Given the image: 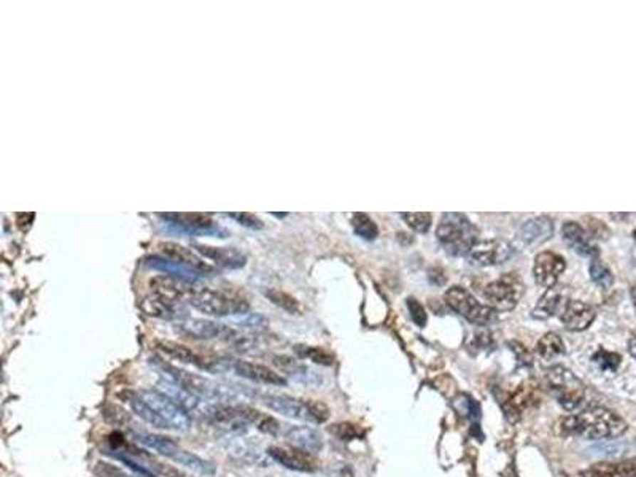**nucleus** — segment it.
<instances>
[{
    "label": "nucleus",
    "instance_id": "nucleus-10",
    "mask_svg": "<svg viewBox=\"0 0 636 477\" xmlns=\"http://www.w3.org/2000/svg\"><path fill=\"white\" fill-rule=\"evenodd\" d=\"M137 394L142 398L143 403H147L153 411L158 414V417L166 424L167 429H175V431H189L193 420L189 415L183 411L180 406H177L172 399L160 390H137Z\"/></svg>",
    "mask_w": 636,
    "mask_h": 477
},
{
    "label": "nucleus",
    "instance_id": "nucleus-20",
    "mask_svg": "<svg viewBox=\"0 0 636 477\" xmlns=\"http://www.w3.org/2000/svg\"><path fill=\"white\" fill-rule=\"evenodd\" d=\"M562 323L570 331H584L589 328L595 320V310L589 304L583 301H566L562 310Z\"/></svg>",
    "mask_w": 636,
    "mask_h": 477
},
{
    "label": "nucleus",
    "instance_id": "nucleus-17",
    "mask_svg": "<svg viewBox=\"0 0 636 477\" xmlns=\"http://www.w3.org/2000/svg\"><path fill=\"white\" fill-rule=\"evenodd\" d=\"M280 436L288 442L291 447H296L299 451L318 454L323 449V438L312 426H296V425H283Z\"/></svg>",
    "mask_w": 636,
    "mask_h": 477
},
{
    "label": "nucleus",
    "instance_id": "nucleus-25",
    "mask_svg": "<svg viewBox=\"0 0 636 477\" xmlns=\"http://www.w3.org/2000/svg\"><path fill=\"white\" fill-rule=\"evenodd\" d=\"M273 365H276L280 371H282L286 377L298 382L301 385H320V374L313 372L309 367L298 363L296 360H291L290 357H276L273 358Z\"/></svg>",
    "mask_w": 636,
    "mask_h": 477
},
{
    "label": "nucleus",
    "instance_id": "nucleus-43",
    "mask_svg": "<svg viewBox=\"0 0 636 477\" xmlns=\"http://www.w3.org/2000/svg\"><path fill=\"white\" fill-rule=\"evenodd\" d=\"M585 220H587L585 233L590 237H605L603 233L608 234V229L600 221L595 220V218H585Z\"/></svg>",
    "mask_w": 636,
    "mask_h": 477
},
{
    "label": "nucleus",
    "instance_id": "nucleus-8",
    "mask_svg": "<svg viewBox=\"0 0 636 477\" xmlns=\"http://www.w3.org/2000/svg\"><path fill=\"white\" fill-rule=\"evenodd\" d=\"M547 380L558 404L565 411L574 412L584 404L585 387L571 371L563 366H553L547 371Z\"/></svg>",
    "mask_w": 636,
    "mask_h": 477
},
{
    "label": "nucleus",
    "instance_id": "nucleus-9",
    "mask_svg": "<svg viewBox=\"0 0 636 477\" xmlns=\"http://www.w3.org/2000/svg\"><path fill=\"white\" fill-rule=\"evenodd\" d=\"M446 303L458 315L464 317L473 325L485 326L491 325L498 320V313L495 309L479 303L468 290L462 288V286H452V288L447 290Z\"/></svg>",
    "mask_w": 636,
    "mask_h": 477
},
{
    "label": "nucleus",
    "instance_id": "nucleus-37",
    "mask_svg": "<svg viewBox=\"0 0 636 477\" xmlns=\"http://www.w3.org/2000/svg\"><path fill=\"white\" fill-rule=\"evenodd\" d=\"M104 417L107 421H110L112 425L116 426L127 425L129 421H131V415H129V412L115 404H108L104 407Z\"/></svg>",
    "mask_w": 636,
    "mask_h": 477
},
{
    "label": "nucleus",
    "instance_id": "nucleus-31",
    "mask_svg": "<svg viewBox=\"0 0 636 477\" xmlns=\"http://www.w3.org/2000/svg\"><path fill=\"white\" fill-rule=\"evenodd\" d=\"M536 350L544 360H552L565 353V344L557 332H547L539 339Z\"/></svg>",
    "mask_w": 636,
    "mask_h": 477
},
{
    "label": "nucleus",
    "instance_id": "nucleus-11",
    "mask_svg": "<svg viewBox=\"0 0 636 477\" xmlns=\"http://www.w3.org/2000/svg\"><path fill=\"white\" fill-rule=\"evenodd\" d=\"M523 295V283L517 274H504L487 285L484 296L491 309L508 312L516 309Z\"/></svg>",
    "mask_w": 636,
    "mask_h": 477
},
{
    "label": "nucleus",
    "instance_id": "nucleus-45",
    "mask_svg": "<svg viewBox=\"0 0 636 477\" xmlns=\"http://www.w3.org/2000/svg\"><path fill=\"white\" fill-rule=\"evenodd\" d=\"M273 216H277V218H283L286 214H272Z\"/></svg>",
    "mask_w": 636,
    "mask_h": 477
},
{
    "label": "nucleus",
    "instance_id": "nucleus-26",
    "mask_svg": "<svg viewBox=\"0 0 636 477\" xmlns=\"http://www.w3.org/2000/svg\"><path fill=\"white\" fill-rule=\"evenodd\" d=\"M553 234L552 221L546 216L531 218V220L525 221L521 229H518V237L526 245H541L546 241H549Z\"/></svg>",
    "mask_w": 636,
    "mask_h": 477
},
{
    "label": "nucleus",
    "instance_id": "nucleus-3",
    "mask_svg": "<svg viewBox=\"0 0 636 477\" xmlns=\"http://www.w3.org/2000/svg\"><path fill=\"white\" fill-rule=\"evenodd\" d=\"M132 438L143 447L150 449V451L158 452L160 455L166 456V458L175 461L177 465H182L184 468L191 469V471L196 474L214 476L217 473L214 463H210L209 460H204L199 455L187 451V449H183L179 442L174 441L172 438H167V436L132 431Z\"/></svg>",
    "mask_w": 636,
    "mask_h": 477
},
{
    "label": "nucleus",
    "instance_id": "nucleus-33",
    "mask_svg": "<svg viewBox=\"0 0 636 477\" xmlns=\"http://www.w3.org/2000/svg\"><path fill=\"white\" fill-rule=\"evenodd\" d=\"M264 295H266V298H268L272 304H276L277 308L283 309L285 312H288V313H299L301 312L299 303L296 301L295 298L290 296L288 293L271 288V290H266Z\"/></svg>",
    "mask_w": 636,
    "mask_h": 477
},
{
    "label": "nucleus",
    "instance_id": "nucleus-36",
    "mask_svg": "<svg viewBox=\"0 0 636 477\" xmlns=\"http://www.w3.org/2000/svg\"><path fill=\"white\" fill-rule=\"evenodd\" d=\"M401 216L405 218L409 226L417 231V233H427L429 226H432V215L427 212H410L402 214Z\"/></svg>",
    "mask_w": 636,
    "mask_h": 477
},
{
    "label": "nucleus",
    "instance_id": "nucleus-13",
    "mask_svg": "<svg viewBox=\"0 0 636 477\" xmlns=\"http://www.w3.org/2000/svg\"><path fill=\"white\" fill-rule=\"evenodd\" d=\"M179 332L184 334L189 339L196 340H224V342L236 344L242 334L232 330L231 326L210 322V320L191 318L179 323Z\"/></svg>",
    "mask_w": 636,
    "mask_h": 477
},
{
    "label": "nucleus",
    "instance_id": "nucleus-23",
    "mask_svg": "<svg viewBox=\"0 0 636 477\" xmlns=\"http://www.w3.org/2000/svg\"><path fill=\"white\" fill-rule=\"evenodd\" d=\"M193 248L204 258H209V260L215 261L218 266H223V268L239 269L245 264V256L236 248L210 247V245H202V243H194Z\"/></svg>",
    "mask_w": 636,
    "mask_h": 477
},
{
    "label": "nucleus",
    "instance_id": "nucleus-40",
    "mask_svg": "<svg viewBox=\"0 0 636 477\" xmlns=\"http://www.w3.org/2000/svg\"><path fill=\"white\" fill-rule=\"evenodd\" d=\"M407 308L410 312V318L414 320V323L417 326H425L427 323V312L423 309V305L417 301L415 298H407Z\"/></svg>",
    "mask_w": 636,
    "mask_h": 477
},
{
    "label": "nucleus",
    "instance_id": "nucleus-38",
    "mask_svg": "<svg viewBox=\"0 0 636 477\" xmlns=\"http://www.w3.org/2000/svg\"><path fill=\"white\" fill-rule=\"evenodd\" d=\"M593 361L601 367V369L614 371V369H617V366L620 363V357L617 355V353H611V352H606V350H598L593 355Z\"/></svg>",
    "mask_w": 636,
    "mask_h": 477
},
{
    "label": "nucleus",
    "instance_id": "nucleus-21",
    "mask_svg": "<svg viewBox=\"0 0 636 477\" xmlns=\"http://www.w3.org/2000/svg\"><path fill=\"white\" fill-rule=\"evenodd\" d=\"M538 401H539V397H538L536 387L533 384L522 385L514 394H511V397L506 399V403L503 404L506 417H508V420L512 421V424H516V421L521 420L522 412L525 411V409H528L530 406L536 404Z\"/></svg>",
    "mask_w": 636,
    "mask_h": 477
},
{
    "label": "nucleus",
    "instance_id": "nucleus-44",
    "mask_svg": "<svg viewBox=\"0 0 636 477\" xmlns=\"http://www.w3.org/2000/svg\"><path fill=\"white\" fill-rule=\"evenodd\" d=\"M628 352H630V355L636 360V336L628 340Z\"/></svg>",
    "mask_w": 636,
    "mask_h": 477
},
{
    "label": "nucleus",
    "instance_id": "nucleus-24",
    "mask_svg": "<svg viewBox=\"0 0 636 477\" xmlns=\"http://www.w3.org/2000/svg\"><path fill=\"white\" fill-rule=\"evenodd\" d=\"M158 349L164 353V355L180 361V363H183V365H191V366L197 367V369L209 371L210 360L201 357L199 353H196L194 350L188 349L187 345L179 344V342H172V340H162V342H158Z\"/></svg>",
    "mask_w": 636,
    "mask_h": 477
},
{
    "label": "nucleus",
    "instance_id": "nucleus-6",
    "mask_svg": "<svg viewBox=\"0 0 636 477\" xmlns=\"http://www.w3.org/2000/svg\"><path fill=\"white\" fill-rule=\"evenodd\" d=\"M261 403L280 415L309 424L320 425L330 419V409L321 401L299 399L288 394H264Z\"/></svg>",
    "mask_w": 636,
    "mask_h": 477
},
{
    "label": "nucleus",
    "instance_id": "nucleus-18",
    "mask_svg": "<svg viewBox=\"0 0 636 477\" xmlns=\"http://www.w3.org/2000/svg\"><path fill=\"white\" fill-rule=\"evenodd\" d=\"M512 250L509 243L503 241L477 242L468 253L469 261L477 266H494L509 260Z\"/></svg>",
    "mask_w": 636,
    "mask_h": 477
},
{
    "label": "nucleus",
    "instance_id": "nucleus-22",
    "mask_svg": "<svg viewBox=\"0 0 636 477\" xmlns=\"http://www.w3.org/2000/svg\"><path fill=\"white\" fill-rule=\"evenodd\" d=\"M562 236L565 242L570 245L573 250H576L583 256H597L598 248L592 242V237L585 233V229L580 224L574 221H566L562 228Z\"/></svg>",
    "mask_w": 636,
    "mask_h": 477
},
{
    "label": "nucleus",
    "instance_id": "nucleus-32",
    "mask_svg": "<svg viewBox=\"0 0 636 477\" xmlns=\"http://www.w3.org/2000/svg\"><path fill=\"white\" fill-rule=\"evenodd\" d=\"M296 355L301 358L311 360L313 363L321 366H331L334 363V355L325 349L320 347H311V345H296L295 347Z\"/></svg>",
    "mask_w": 636,
    "mask_h": 477
},
{
    "label": "nucleus",
    "instance_id": "nucleus-29",
    "mask_svg": "<svg viewBox=\"0 0 636 477\" xmlns=\"http://www.w3.org/2000/svg\"><path fill=\"white\" fill-rule=\"evenodd\" d=\"M563 304V286L556 285L552 288L547 290L543 298L539 299L535 310H533V317L539 320H546L552 317Z\"/></svg>",
    "mask_w": 636,
    "mask_h": 477
},
{
    "label": "nucleus",
    "instance_id": "nucleus-41",
    "mask_svg": "<svg viewBox=\"0 0 636 477\" xmlns=\"http://www.w3.org/2000/svg\"><path fill=\"white\" fill-rule=\"evenodd\" d=\"M229 218H234L237 223H241L242 226L250 229H261L263 221L258 216L247 214V212H239V214H226Z\"/></svg>",
    "mask_w": 636,
    "mask_h": 477
},
{
    "label": "nucleus",
    "instance_id": "nucleus-15",
    "mask_svg": "<svg viewBox=\"0 0 636 477\" xmlns=\"http://www.w3.org/2000/svg\"><path fill=\"white\" fill-rule=\"evenodd\" d=\"M271 458L291 471L299 473H313L318 469V460L309 452L299 451L296 447H280L272 446L268 449Z\"/></svg>",
    "mask_w": 636,
    "mask_h": 477
},
{
    "label": "nucleus",
    "instance_id": "nucleus-14",
    "mask_svg": "<svg viewBox=\"0 0 636 477\" xmlns=\"http://www.w3.org/2000/svg\"><path fill=\"white\" fill-rule=\"evenodd\" d=\"M158 248L164 258H167V260L183 266L184 269L193 272L194 276H212L215 272V269L205 261H202V258L197 256L194 251H191L189 248L183 247V245H180V243L161 242L158 245Z\"/></svg>",
    "mask_w": 636,
    "mask_h": 477
},
{
    "label": "nucleus",
    "instance_id": "nucleus-19",
    "mask_svg": "<svg viewBox=\"0 0 636 477\" xmlns=\"http://www.w3.org/2000/svg\"><path fill=\"white\" fill-rule=\"evenodd\" d=\"M231 372L242 379L256 382V384L272 385V387L286 385V379L283 376H280L278 372L271 369L268 366L250 363V361H232Z\"/></svg>",
    "mask_w": 636,
    "mask_h": 477
},
{
    "label": "nucleus",
    "instance_id": "nucleus-35",
    "mask_svg": "<svg viewBox=\"0 0 636 477\" xmlns=\"http://www.w3.org/2000/svg\"><path fill=\"white\" fill-rule=\"evenodd\" d=\"M590 277L601 288H610L614 283V276L611 274V271L600 260H593L590 263Z\"/></svg>",
    "mask_w": 636,
    "mask_h": 477
},
{
    "label": "nucleus",
    "instance_id": "nucleus-27",
    "mask_svg": "<svg viewBox=\"0 0 636 477\" xmlns=\"http://www.w3.org/2000/svg\"><path fill=\"white\" fill-rule=\"evenodd\" d=\"M579 477H636V461H603L579 473Z\"/></svg>",
    "mask_w": 636,
    "mask_h": 477
},
{
    "label": "nucleus",
    "instance_id": "nucleus-34",
    "mask_svg": "<svg viewBox=\"0 0 636 477\" xmlns=\"http://www.w3.org/2000/svg\"><path fill=\"white\" fill-rule=\"evenodd\" d=\"M352 224H353L355 233H357L360 237L366 238V241H372V238L377 237L379 229H377V226H375V223L366 214H355L352 218Z\"/></svg>",
    "mask_w": 636,
    "mask_h": 477
},
{
    "label": "nucleus",
    "instance_id": "nucleus-30",
    "mask_svg": "<svg viewBox=\"0 0 636 477\" xmlns=\"http://www.w3.org/2000/svg\"><path fill=\"white\" fill-rule=\"evenodd\" d=\"M142 308L148 313V315L158 317L162 320H172L179 315V313H177V309H175V303H170V301H167V299H162V298L155 296V295L152 298H147L145 301H143Z\"/></svg>",
    "mask_w": 636,
    "mask_h": 477
},
{
    "label": "nucleus",
    "instance_id": "nucleus-7",
    "mask_svg": "<svg viewBox=\"0 0 636 477\" xmlns=\"http://www.w3.org/2000/svg\"><path fill=\"white\" fill-rule=\"evenodd\" d=\"M261 419H263L261 412L245 403H232V404L215 403L207 424L221 426L226 429L228 433L241 434L249 426L251 425L256 426Z\"/></svg>",
    "mask_w": 636,
    "mask_h": 477
},
{
    "label": "nucleus",
    "instance_id": "nucleus-12",
    "mask_svg": "<svg viewBox=\"0 0 636 477\" xmlns=\"http://www.w3.org/2000/svg\"><path fill=\"white\" fill-rule=\"evenodd\" d=\"M156 390H160L161 393H164L166 397L172 399L177 406H180L183 411L189 415V417L201 419L205 421L209 420L212 409H214V404H215V403H209V401H205L199 397H196L194 393L188 392L187 388H183L172 379L164 377V376L158 382V388H156Z\"/></svg>",
    "mask_w": 636,
    "mask_h": 477
},
{
    "label": "nucleus",
    "instance_id": "nucleus-1",
    "mask_svg": "<svg viewBox=\"0 0 636 477\" xmlns=\"http://www.w3.org/2000/svg\"><path fill=\"white\" fill-rule=\"evenodd\" d=\"M155 366L161 371V376L172 379L177 384L187 388L188 392L194 393L209 403H244L245 399L255 398L256 393L249 387L236 385V384H224V382L212 380L209 377L197 376L194 372L184 371L182 367H177L166 363L162 360H153Z\"/></svg>",
    "mask_w": 636,
    "mask_h": 477
},
{
    "label": "nucleus",
    "instance_id": "nucleus-39",
    "mask_svg": "<svg viewBox=\"0 0 636 477\" xmlns=\"http://www.w3.org/2000/svg\"><path fill=\"white\" fill-rule=\"evenodd\" d=\"M330 431H331L334 436H338V438H339L340 441H352V439L360 438V436H361V429H360L357 425H353V424H338V425H333V426L330 428Z\"/></svg>",
    "mask_w": 636,
    "mask_h": 477
},
{
    "label": "nucleus",
    "instance_id": "nucleus-28",
    "mask_svg": "<svg viewBox=\"0 0 636 477\" xmlns=\"http://www.w3.org/2000/svg\"><path fill=\"white\" fill-rule=\"evenodd\" d=\"M161 218L164 220L170 221L175 226H180L187 231H193V233H197V231H210L214 229L215 223L210 220L209 215L204 214H160Z\"/></svg>",
    "mask_w": 636,
    "mask_h": 477
},
{
    "label": "nucleus",
    "instance_id": "nucleus-5",
    "mask_svg": "<svg viewBox=\"0 0 636 477\" xmlns=\"http://www.w3.org/2000/svg\"><path fill=\"white\" fill-rule=\"evenodd\" d=\"M436 237L447 253L462 256L468 255L477 243V229L466 215L449 212L442 215Z\"/></svg>",
    "mask_w": 636,
    "mask_h": 477
},
{
    "label": "nucleus",
    "instance_id": "nucleus-4",
    "mask_svg": "<svg viewBox=\"0 0 636 477\" xmlns=\"http://www.w3.org/2000/svg\"><path fill=\"white\" fill-rule=\"evenodd\" d=\"M191 308L210 317H236L244 315L250 309V304L242 295L234 291L197 288L188 298Z\"/></svg>",
    "mask_w": 636,
    "mask_h": 477
},
{
    "label": "nucleus",
    "instance_id": "nucleus-2",
    "mask_svg": "<svg viewBox=\"0 0 636 477\" xmlns=\"http://www.w3.org/2000/svg\"><path fill=\"white\" fill-rule=\"evenodd\" d=\"M627 421L610 409L590 406L560 420V431L565 436H580L585 439H614L627 431Z\"/></svg>",
    "mask_w": 636,
    "mask_h": 477
},
{
    "label": "nucleus",
    "instance_id": "nucleus-42",
    "mask_svg": "<svg viewBox=\"0 0 636 477\" xmlns=\"http://www.w3.org/2000/svg\"><path fill=\"white\" fill-rule=\"evenodd\" d=\"M509 347L512 349V352H514V355H516V358L518 361V365H521V366H531L533 357H531V353L526 350V347L516 342V340H514V342H509Z\"/></svg>",
    "mask_w": 636,
    "mask_h": 477
},
{
    "label": "nucleus",
    "instance_id": "nucleus-16",
    "mask_svg": "<svg viewBox=\"0 0 636 477\" xmlns=\"http://www.w3.org/2000/svg\"><path fill=\"white\" fill-rule=\"evenodd\" d=\"M565 268L566 264L562 256L553 253V251H543V253H539L536 256L533 274H535V281L538 285H541L544 288L549 290L552 286L557 285Z\"/></svg>",
    "mask_w": 636,
    "mask_h": 477
},
{
    "label": "nucleus",
    "instance_id": "nucleus-46",
    "mask_svg": "<svg viewBox=\"0 0 636 477\" xmlns=\"http://www.w3.org/2000/svg\"><path fill=\"white\" fill-rule=\"evenodd\" d=\"M633 237H635V241H636V229L633 231Z\"/></svg>",
    "mask_w": 636,
    "mask_h": 477
}]
</instances>
